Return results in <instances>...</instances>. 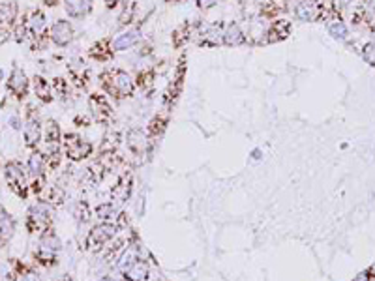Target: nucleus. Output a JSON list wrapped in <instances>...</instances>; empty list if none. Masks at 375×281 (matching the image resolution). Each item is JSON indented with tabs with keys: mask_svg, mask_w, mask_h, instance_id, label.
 <instances>
[{
	"mask_svg": "<svg viewBox=\"0 0 375 281\" xmlns=\"http://www.w3.org/2000/svg\"><path fill=\"white\" fill-rule=\"evenodd\" d=\"M40 137H41V126L38 120H29L27 122V126H24V141L29 146H36V144L40 143Z\"/></svg>",
	"mask_w": 375,
	"mask_h": 281,
	"instance_id": "16",
	"label": "nucleus"
},
{
	"mask_svg": "<svg viewBox=\"0 0 375 281\" xmlns=\"http://www.w3.org/2000/svg\"><path fill=\"white\" fill-rule=\"evenodd\" d=\"M294 13L300 21H315L321 15V4L319 0H300Z\"/></svg>",
	"mask_w": 375,
	"mask_h": 281,
	"instance_id": "6",
	"label": "nucleus"
},
{
	"mask_svg": "<svg viewBox=\"0 0 375 281\" xmlns=\"http://www.w3.org/2000/svg\"><path fill=\"white\" fill-rule=\"evenodd\" d=\"M13 235V219L0 208V240L6 242Z\"/></svg>",
	"mask_w": 375,
	"mask_h": 281,
	"instance_id": "18",
	"label": "nucleus"
},
{
	"mask_svg": "<svg viewBox=\"0 0 375 281\" xmlns=\"http://www.w3.org/2000/svg\"><path fill=\"white\" fill-rule=\"evenodd\" d=\"M126 143H128V148L132 150L133 154H135V156H143L144 146H146V137L143 135V132H141V130H132V132L128 133Z\"/></svg>",
	"mask_w": 375,
	"mask_h": 281,
	"instance_id": "12",
	"label": "nucleus"
},
{
	"mask_svg": "<svg viewBox=\"0 0 375 281\" xmlns=\"http://www.w3.org/2000/svg\"><path fill=\"white\" fill-rule=\"evenodd\" d=\"M90 111H92L94 118L98 122H107L111 116V107L109 104H107V99L104 98V96H92L90 98Z\"/></svg>",
	"mask_w": 375,
	"mask_h": 281,
	"instance_id": "9",
	"label": "nucleus"
},
{
	"mask_svg": "<svg viewBox=\"0 0 375 281\" xmlns=\"http://www.w3.org/2000/svg\"><path fill=\"white\" fill-rule=\"evenodd\" d=\"M146 277H148V266L144 263H141V261H137V263L133 264V268L126 274V279H132V281H144Z\"/></svg>",
	"mask_w": 375,
	"mask_h": 281,
	"instance_id": "21",
	"label": "nucleus"
},
{
	"mask_svg": "<svg viewBox=\"0 0 375 281\" xmlns=\"http://www.w3.org/2000/svg\"><path fill=\"white\" fill-rule=\"evenodd\" d=\"M223 41V30H221V24H212V27H208L207 32L203 34V40L201 43L205 45H218Z\"/></svg>",
	"mask_w": 375,
	"mask_h": 281,
	"instance_id": "17",
	"label": "nucleus"
},
{
	"mask_svg": "<svg viewBox=\"0 0 375 281\" xmlns=\"http://www.w3.org/2000/svg\"><path fill=\"white\" fill-rule=\"evenodd\" d=\"M113 90L118 94V96H132L133 94V81L132 77L126 73V71H115L113 73Z\"/></svg>",
	"mask_w": 375,
	"mask_h": 281,
	"instance_id": "8",
	"label": "nucleus"
},
{
	"mask_svg": "<svg viewBox=\"0 0 375 281\" xmlns=\"http://www.w3.org/2000/svg\"><path fill=\"white\" fill-rule=\"evenodd\" d=\"M137 263V251L133 249V247H128V249H124V253L120 255V259H118V263H116V268H118V272L120 274L126 275L130 270L133 268V264Z\"/></svg>",
	"mask_w": 375,
	"mask_h": 281,
	"instance_id": "14",
	"label": "nucleus"
},
{
	"mask_svg": "<svg viewBox=\"0 0 375 281\" xmlns=\"http://www.w3.org/2000/svg\"><path fill=\"white\" fill-rule=\"evenodd\" d=\"M329 32L332 38L336 40H345L347 38V27L341 21H334V23L329 24Z\"/></svg>",
	"mask_w": 375,
	"mask_h": 281,
	"instance_id": "24",
	"label": "nucleus"
},
{
	"mask_svg": "<svg viewBox=\"0 0 375 281\" xmlns=\"http://www.w3.org/2000/svg\"><path fill=\"white\" fill-rule=\"evenodd\" d=\"M51 40L57 45H68L73 40V27L69 21H57L51 29Z\"/></svg>",
	"mask_w": 375,
	"mask_h": 281,
	"instance_id": "7",
	"label": "nucleus"
},
{
	"mask_svg": "<svg viewBox=\"0 0 375 281\" xmlns=\"http://www.w3.org/2000/svg\"><path fill=\"white\" fill-rule=\"evenodd\" d=\"M21 281H41V279L36 274H27V275H23V279Z\"/></svg>",
	"mask_w": 375,
	"mask_h": 281,
	"instance_id": "28",
	"label": "nucleus"
},
{
	"mask_svg": "<svg viewBox=\"0 0 375 281\" xmlns=\"http://www.w3.org/2000/svg\"><path fill=\"white\" fill-rule=\"evenodd\" d=\"M43 167H45V158L40 152H34V154L29 158V171L32 176H41L43 172Z\"/></svg>",
	"mask_w": 375,
	"mask_h": 281,
	"instance_id": "19",
	"label": "nucleus"
},
{
	"mask_svg": "<svg viewBox=\"0 0 375 281\" xmlns=\"http://www.w3.org/2000/svg\"><path fill=\"white\" fill-rule=\"evenodd\" d=\"M6 180L12 186V190H15L19 195L27 193V174L23 172L19 163H8L6 165Z\"/></svg>",
	"mask_w": 375,
	"mask_h": 281,
	"instance_id": "3",
	"label": "nucleus"
},
{
	"mask_svg": "<svg viewBox=\"0 0 375 281\" xmlns=\"http://www.w3.org/2000/svg\"><path fill=\"white\" fill-rule=\"evenodd\" d=\"M130 193H132V176H130V174H124V176L118 180V184L113 188L111 195H113V199H115L116 202H124V201H128Z\"/></svg>",
	"mask_w": 375,
	"mask_h": 281,
	"instance_id": "10",
	"label": "nucleus"
},
{
	"mask_svg": "<svg viewBox=\"0 0 375 281\" xmlns=\"http://www.w3.org/2000/svg\"><path fill=\"white\" fill-rule=\"evenodd\" d=\"M343 2H349V0H343Z\"/></svg>",
	"mask_w": 375,
	"mask_h": 281,
	"instance_id": "30",
	"label": "nucleus"
},
{
	"mask_svg": "<svg viewBox=\"0 0 375 281\" xmlns=\"http://www.w3.org/2000/svg\"><path fill=\"white\" fill-rule=\"evenodd\" d=\"M64 152L71 161H81L92 154V144L79 135H66L64 137Z\"/></svg>",
	"mask_w": 375,
	"mask_h": 281,
	"instance_id": "2",
	"label": "nucleus"
},
{
	"mask_svg": "<svg viewBox=\"0 0 375 281\" xmlns=\"http://www.w3.org/2000/svg\"><path fill=\"white\" fill-rule=\"evenodd\" d=\"M47 143L55 152H58V143H60V130H58L57 122H49L47 124Z\"/></svg>",
	"mask_w": 375,
	"mask_h": 281,
	"instance_id": "22",
	"label": "nucleus"
},
{
	"mask_svg": "<svg viewBox=\"0 0 375 281\" xmlns=\"http://www.w3.org/2000/svg\"><path fill=\"white\" fill-rule=\"evenodd\" d=\"M0 19H2V17H0Z\"/></svg>",
	"mask_w": 375,
	"mask_h": 281,
	"instance_id": "31",
	"label": "nucleus"
},
{
	"mask_svg": "<svg viewBox=\"0 0 375 281\" xmlns=\"http://www.w3.org/2000/svg\"><path fill=\"white\" fill-rule=\"evenodd\" d=\"M51 225V212L45 205H36L30 210V219H29V227L32 231L38 229H49Z\"/></svg>",
	"mask_w": 375,
	"mask_h": 281,
	"instance_id": "4",
	"label": "nucleus"
},
{
	"mask_svg": "<svg viewBox=\"0 0 375 281\" xmlns=\"http://www.w3.org/2000/svg\"><path fill=\"white\" fill-rule=\"evenodd\" d=\"M60 249V240H58L57 236L53 235H47L43 240H41V247H40V253L43 255V253H47L49 257H53L55 253Z\"/></svg>",
	"mask_w": 375,
	"mask_h": 281,
	"instance_id": "20",
	"label": "nucleus"
},
{
	"mask_svg": "<svg viewBox=\"0 0 375 281\" xmlns=\"http://www.w3.org/2000/svg\"><path fill=\"white\" fill-rule=\"evenodd\" d=\"M8 86H10V90L15 92L17 96H24L27 94V90H29V79H27V75L21 71L19 68L13 69L12 77H10V83H8Z\"/></svg>",
	"mask_w": 375,
	"mask_h": 281,
	"instance_id": "11",
	"label": "nucleus"
},
{
	"mask_svg": "<svg viewBox=\"0 0 375 281\" xmlns=\"http://www.w3.org/2000/svg\"><path fill=\"white\" fill-rule=\"evenodd\" d=\"M115 235H116L115 223L104 221V223L99 225H94L92 231L88 233L87 240H85V246H87V249H99V247H104L109 240H113Z\"/></svg>",
	"mask_w": 375,
	"mask_h": 281,
	"instance_id": "1",
	"label": "nucleus"
},
{
	"mask_svg": "<svg viewBox=\"0 0 375 281\" xmlns=\"http://www.w3.org/2000/svg\"><path fill=\"white\" fill-rule=\"evenodd\" d=\"M96 212H98V218H102V219L115 218V208H113V205H111V202L98 207V210H96Z\"/></svg>",
	"mask_w": 375,
	"mask_h": 281,
	"instance_id": "26",
	"label": "nucleus"
},
{
	"mask_svg": "<svg viewBox=\"0 0 375 281\" xmlns=\"http://www.w3.org/2000/svg\"><path fill=\"white\" fill-rule=\"evenodd\" d=\"M139 40H141V30L139 29H128V30H124V32H120V34L113 40L111 49H113V51H126V49H130V47L135 45Z\"/></svg>",
	"mask_w": 375,
	"mask_h": 281,
	"instance_id": "5",
	"label": "nucleus"
},
{
	"mask_svg": "<svg viewBox=\"0 0 375 281\" xmlns=\"http://www.w3.org/2000/svg\"><path fill=\"white\" fill-rule=\"evenodd\" d=\"M36 94L40 96L43 101H51V86L45 79L36 77Z\"/></svg>",
	"mask_w": 375,
	"mask_h": 281,
	"instance_id": "23",
	"label": "nucleus"
},
{
	"mask_svg": "<svg viewBox=\"0 0 375 281\" xmlns=\"http://www.w3.org/2000/svg\"><path fill=\"white\" fill-rule=\"evenodd\" d=\"M30 30L34 32V34H41L43 29H45V17H43V13L41 12H36L32 17H30Z\"/></svg>",
	"mask_w": 375,
	"mask_h": 281,
	"instance_id": "25",
	"label": "nucleus"
},
{
	"mask_svg": "<svg viewBox=\"0 0 375 281\" xmlns=\"http://www.w3.org/2000/svg\"><path fill=\"white\" fill-rule=\"evenodd\" d=\"M64 4L69 17H83L90 10V0H66Z\"/></svg>",
	"mask_w": 375,
	"mask_h": 281,
	"instance_id": "15",
	"label": "nucleus"
},
{
	"mask_svg": "<svg viewBox=\"0 0 375 281\" xmlns=\"http://www.w3.org/2000/svg\"><path fill=\"white\" fill-rule=\"evenodd\" d=\"M219 0H197V6L201 8V10H210L218 4Z\"/></svg>",
	"mask_w": 375,
	"mask_h": 281,
	"instance_id": "27",
	"label": "nucleus"
},
{
	"mask_svg": "<svg viewBox=\"0 0 375 281\" xmlns=\"http://www.w3.org/2000/svg\"><path fill=\"white\" fill-rule=\"evenodd\" d=\"M244 32L240 30V27H238L237 23H231L227 24V29L223 30V43L229 47H237L240 45V43H244Z\"/></svg>",
	"mask_w": 375,
	"mask_h": 281,
	"instance_id": "13",
	"label": "nucleus"
},
{
	"mask_svg": "<svg viewBox=\"0 0 375 281\" xmlns=\"http://www.w3.org/2000/svg\"><path fill=\"white\" fill-rule=\"evenodd\" d=\"M2 77H4V73H2V69H0V81H2Z\"/></svg>",
	"mask_w": 375,
	"mask_h": 281,
	"instance_id": "29",
	"label": "nucleus"
}]
</instances>
